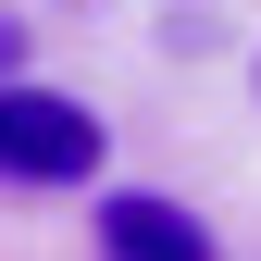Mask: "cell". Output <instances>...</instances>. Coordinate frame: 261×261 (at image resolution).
I'll return each mask as SVG.
<instances>
[{
	"label": "cell",
	"instance_id": "obj_1",
	"mask_svg": "<svg viewBox=\"0 0 261 261\" xmlns=\"http://www.w3.org/2000/svg\"><path fill=\"white\" fill-rule=\"evenodd\" d=\"M100 174V124L50 87L0 75V187H87Z\"/></svg>",
	"mask_w": 261,
	"mask_h": 261
},
{
	"label": "cell",
	"instance_id": "obj_2",
	"mask_svg": "<svg viewBox=\"0 0 261 261\" xmlns=\"http://www.w3.org/2000/svg\"><path fill=\"white\" fill-rule=\"evenodd\" d=\"M100 261H212L199 212H174L162 187H112L100 199Z\"/></svg>",
	"mask_w": 261,
	"mask_h": 261
},
{
	"label": "cell",
	"instance_id": "obj_3",
	"mask_svg": "<svg viewBox=\"0 0 261 261\" xmlns=\"http://www.w3.org/2000/svg\"><path fill=\"white\" fill-rule=\"evenodd\" d=\"M0 75H25V25L13 13H0Z\"/></svg>",
	"mask_w": 261,
	"mask_h": 261
}]
</instances>
